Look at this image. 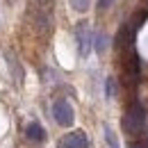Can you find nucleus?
I'll use <instances>...</instances> for the list:
<instances>
[{
    "mask_svg": "<svg viewBox=\"0 0 148 148\" xmlns=\"http://www.w3.org/2000/svg\"><path fill=\"white\" fill-rule=\"evenodd\" d=\"M148 125V114L146 110L141 107V103H132L128 110H125V116H123V130L128 134H141Z\"/></svg>",
    "mask_w": 148,
    "mask_h": 148,
    "instance_id": "1",
    "label": "nucleus"
},
{
    "mask_svg": "<svg viewBox=\"0 0 148 148\" xmlns=\"http://www.w3.org/2000/svg\"><path fill=\"white\" fill-rule=\"evenodd\" d=\"M139 73H141V66H139V57L132 50L128 55H123V80L128 87H134L137 80H139Z\"/></svg>",
    "mask_w": 148,
    "mask_h": 148,
    "instance_id": "2",
    "label": "nucleus"
},
{
    "mask_svg": "<svg viewBox=\"0 0 148 148\" xmlns=\"http://www.w3.org/2000/svg\"><path fill=\"white\" fill-rule=\"evenodd\" d=\"M53 116H55V121L59 123V125H71V123L75 121L73 107H71V103L64 100V98L55 100V105H53Z\"/></svg>",
    "mask_w": 148,
    "mask_h": 148,
    "instance_id": "3",
    "label": "nucleus"
},
{
    "mask_svg": "<svg viewBox=\"0 0 148 148\" xmlns=\"http://www.w3.org/2000/svg\"><path fill=\"white\" fill-rule=\"evenodd\" d=\"M57 148H89V139L82 130H75V132H69L59 139V146Z\"/></svg>",
    "mask_w": 148,
    "mask_h": 148,
    "instance_id": "4",
    "label": "nucleus"
},
{
    "mask_svg": "<svg viewBox=\"0 0 148 148\" xmlns=\"http://www.w3.org/2000/svg\"><path fill=\"white\" fill-rule=\"evenodd\" d=\"M77 46H80V55H89V48H91V34H89V27L87 23H80L77 25Z\"/></svg>",
    "mask_w": 148,
    "mask_h": 148,
    "instance_id": "5",
    "label": "nucleus"
},
{
    "mask_svg": "<svg viewBox=\"0 0 148 148\" xmlns=\"http://www.w3.org/2000/svg\"><path fill=\"white\" fill-rule=\"evenodd\" d=\"M25 134H27V139H32V141H43V139H46V132H43V128H41L39 123H30V125L25 128Z\"/></svg>",
    "mask_w": 148,
    "mask_h": 148,
    "instance_id": "6",
    "label": "nucleus"
},
{
    "mask_svg": "<svg viewBox=\"0 0 148 148\" xmlns=\"http://www.w3.org/2000/svg\"><path fill=\"white\" fill-rule=\"evenodd\" d=\"M105 139H107L110 148H119V141H116V137H114V132L110 128H105Z\"/></svg>",
    "mask_w": 148,
    "mask_h": 148,
    "instance_id": "7",
    "label": "nucleus"
},
{
    "mask_svg": "<svg viewBox=\"0 0 148 148\" xmlns=\"http://www.w3.org/2000/svg\"><path fill=\"white\" fill-rule=\"evenodd\" d=\"M105 41H107V39L103 37V34H98V39H96V50H98V53L105 50Z\"/></svg>",
    "mask_w": 148,
    "mask_h": 148,
    "instance_id": "8",
    "label": "nucleus"
},
{
    "mask_svg": "<svg viewBox=\"0 0 148 148\" xmlns=\"http://www.w3.org/2000/svg\"><path fill=\"white\" fill-rule=\"evenodd\" d=\"M73 5H75V9H87V5H89V0H73Z\"/></svg>",
    "mask_w": 148,
    "mask_h": 148,
    "instance_id": "9",
    "label": "nucleus"
},
{
    "mask_svg": "<svg viewBox=\"0 0 148 148\" xmlns=\"http://www.w3.org/2000/svg\"><path fill=\"white\" fill-rule=\"evenodd\" d=\"M107 96H110V98L114 96V80H112V77L107 80Z\"/></svg>",
    "mask_w": 148,
    "mask_h": 148,
    "instance_id": "10",
    "label": "nucleus"
},
{
    "mask_svg": "<svg viewBox=\"0 0 148 148\" xmlns=\"http://www.w3.org/2000/svg\"><path fill=\"white\" fill-rule=\"evenodd\" d=\"M112 0H100V2H98V5H100V9H105V7H107V5H110Z\"/></svg>",
    "mask_w": 148,
    "mask_h": 148,
    "instance_id": "11",
    "label": "nucleus"
}]
</instances>
